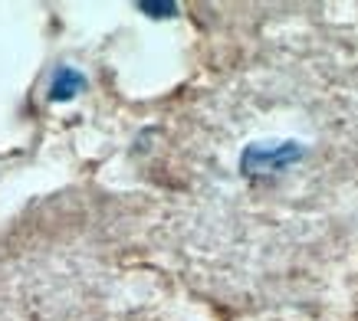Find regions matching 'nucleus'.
Instances as JSON below:
<instances>
[{
  "label": "nucleus",
  "instance_id": "nucleus-1",
  "mask_svg": "<svg viewBox=\"0 0 358 321\" xmlns=\"http://www.w3.org/2000/svg\"><path fill=\"white\" fill-rule=\"evenodd\" d=\"M313 148L299 138H260L243 144L237 154V174L250 184L276 181L282 174L303 167Z\"/></svg>",
  "mask_w": 358,
  "mask_h": 321
},
{
  "label": "nucleus",
  "instance_id": "nucleus-3",
  "mask_svg": "<svg viewBox=\"0 0 358 321\" xmlns=\"http://www.w3.org/2000/svg\"><path fill=\"white\" fill-rule=\"evenodd\" d=\"M138 10L141 13H148V17H174L178 13V3H138Z\"/></svg>",
  "mask_w": 358,
  "mask_h": 321
},
{
  "label": "nucleus",
  "instance_id": "nucleus-2",
  "mask_svg": "<svg viewBox=\"0 0 358 321\" xmlns=\"http://www.w3.org/2000/svg\"><path fill=\"white\" fill-rule=\"evenodd\" d=\"M83 89H86V75L76 66H56L50 79V102H73Z\"/></svg>",
  "mask_w": 358,
  "mask_h": 321
}]
</instances>
